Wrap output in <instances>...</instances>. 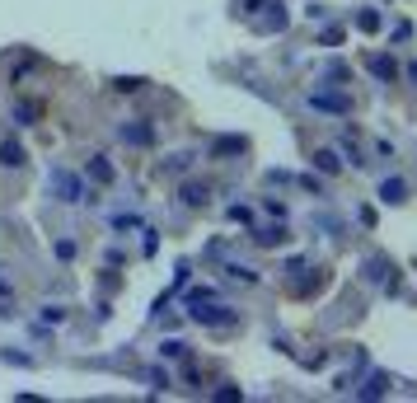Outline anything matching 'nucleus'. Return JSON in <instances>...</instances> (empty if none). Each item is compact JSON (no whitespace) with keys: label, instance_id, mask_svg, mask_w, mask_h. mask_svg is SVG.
<instances>
[{"label":"nucleus","instance_id":"1","mask_svg":"<svg viewBox=\"0 0 417 403\" xmlns=\"http://www.w3.org/2000/svg\"><path fill=\"white\" fill-rule=\"evenodd\" d=\"M188 314H192L197 323H207V328H221V323H235V314H230V305H216L207 286H197V291L188 296Z\"/></svg>","mask_w":417,"mask_h":403},{"label":"nucleus","instance_id":"2","mask_svg":"<svg viewBox=\"0 0 417 403\" xmlns=\"http://www.w3.org/2000/svg\"><path fill=\"white\" fill-rule=\"evenodd\" d=\"M56 197L61 202H89V188H84V179H76V174H56Z\"/></svg>","mask_w":417,"mask_h":403},{"label":"nucleus","instance_id":"3","mask_svg":"<svg viewBox=\"0 0 417 403\" xmlns=\"http://www.w3.org/2000/svg\"><path fill=\"white\" fill-rule=\"evenodd\" d=\"M310 104L319 113H352V99L347 94H310Z\"/></svg>","mask_w":417,"mask_h":403},{"label":"nucleus","instance_id":"4","mask_svg":"<svg viewBox=\"0 0 417 403\" xmlns=\"http://www.w3.org/2000/svg\"><path fill=\"white\" fill-rule=\"evenodd\" d=\"M365 66H370V76H375V80H385V84L398 76V61H394V56H370Z\"/></svg>","mask_w":417,"mask_h":403},{"label":"nucleus","instance_id":"5","mask_svg":"<svg viewBox=\"0 0 417 403\" xmlns=\"http://www.w3.org/2000/svg\"><path fill=\"white\" fill-rule=\"evenodd\" d=\"M0 164H10V169H19V164H24V146H19L14 136H5V141H0Z\"/></svg>","mask_w":417,"mask_h":403},{"label":"nucleus","instance_id":"6","mask_svg":"<svg viewBox=\"0 0 417 403\" xmlns=\"http://www.w3.org/2000/svg\"><path fill=\"white\" fill-rule=\"evenodd\" d=\"M314 169H319V174H342L338 150H328V146H324V150H314Z\"/></svg>","mask_w":417,"mask_h":403},{"label":"nucleus","instance_id":"7","mask_svg":"<svg viewBox=\"0 0 417 403\" xmlns=\"http://www.w3.org/2000/svg\"><path fill=\"white\" fill-rule=\"evenodd\" d=\"M403 197H408V183H403V179H385V183H380V202H403Z\"/></svg>","mask_w":417,"mask_h":403},{"label":"nucleus","instance_id":"8","mask_svg":"<svg viewBox=\"0 0 417 403\" xmlns=\"http://www.w3.org/2000/svg\"><path fill=\"white\" fill-rule=\"evenodd\" d=\"M89 179H94V183H113V164H108L104 155H94V160H89Z\"/></svg>","mask_w":417,"mask_h":403},{"label":"nucleus","instance_id":"9","mask_svg":"<svg viewBox=\"0 0 417 403\" xmlns=\"http://www.w3.org/2000/svg\"><path fill=\"white\" fill-rule=\"evenodd\" d=\"M380 394H390V376H370L361 389V399H380Z\"/></svg>","mask_w":417,"mask_h":403},{"label":"nucleus","instance_id":"10","mask_svg":"<svg viewBox=\"0 0 417 403\" xmlns=\"http://www.w3.org/2000/svg\"><path fill=\"white\" fill-rule=\"evenodd\" d=\"M122 141H131V146H150L155 132H150V127H122Z\"/></svg>","mask_w":417,"mask_h":403},{"label":"nucleus","instance_id":"11","mask_svg":"<svg viewBox=\"0 0 417 403\" xmlns=\"http://www.w3.org/2000/svg\"><path fill=\"white\" fill-rule=\"evenodd\" d=\"M183 202L188 207H202L207 202V183H183Z\"/></svg>","mask_w":417,"mask_h":403},{"label":"nucleus","instance_id":"12","mask_svg":"<svg viewBox=\"0 0 417 403\" xmlns=\"http://www.w3.org/2000/svg\"><path fill=\"white\" fill-rule=\"evenodd\" d=\"M258 244H286V225H267V230H258Z\"/></svg>","mask_w":417,"mask_h":403},{"label":"nucleus","instance_id":"13","mask_svg":"<svg viewBox=\"0 0 417 403\" xmlns=\"http://www.w3.org/2000/svg\"><path fill=\"white\" fill-rule=\"evenodd\" d=\"M357 28H361V33H375V28H380V14H375V10H361V14H357Z\"/></svg>","mask_w":417,"mask_h":403},{"label":"nucleus","instance_id":"14","mask_svg":"<svg viewBox=\"0 0 417 403\" xmlns=\"http://www.w3.org/2000/svg\"><path fill=\"white\" fill-rule=\"evenodd\" d=\"M38 113H43V108H38V104H19V108H14V117H19L24 127H28V122H33V117H38Z\"/></svg>","mask_w":417,"mask_h":403},{"label":"nucleus","instance_id":"15","mask_svg":"<svg viewBox=\"0 0 417 403\" xmlns=\"http://www.w3.org/2000/svg\"><path fill=\"white\" fill-rule=\"evenodd\" d=\"M244 10H249V14H258V10H277V0H244Z\"/></svg>","mask_w":417,"mask_h":403},{"label":"nucleus","instance_id":"16","mask_svg":"<svg viewBox=\"0 0 417 403\" xmlns=\"http://www.w3.org/2000/svg\"><path fill=\"white\" fill-rule=\"evenodd\" d=\"M159 352H164V356H183V352H188V347H183V343H174V338H169V343H164V347H159Z\"/></svg>","mask_w":417,"mask_h":403},{"label":"nucleus","instance_id":"17","mask_svg":"<svg viewBox=\"0 0 417 403\" xmlns=\"http://www.w3.org/2000/svg\"><path fill=\"white\" fill-rule=\"evenodd\" d=\"M408 76H413V80H417V61H413V66H408Z\"/></svg>","mask_w":417,"mask_h":403}]
</instances>
